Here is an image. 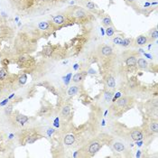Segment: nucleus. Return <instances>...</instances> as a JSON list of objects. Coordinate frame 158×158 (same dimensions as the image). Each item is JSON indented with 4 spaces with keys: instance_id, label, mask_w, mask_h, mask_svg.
I'll list each match as a JSON object with an SVG mask.
<instances>
[{
    "instance_id": "nucleus-1",
    "label": "nucleus",
    "mask_w": 158,
    "mask_h": 158,
    "mask_svg": "<svg viewBox=\"0 0 158 158\" xmlns=\"http://www.w3.org/2000/svg\"><path fill=\"white\" fill-rule=\"evenodd\" d=\"M88 13L85 9H83L82 7H79V6H73L70 7L68 11V16L74 18V19H84L88 16Z\"/></svg>"
},
{
    "instance_id": "nucleus-2",
    "label": "nucleus",
    "mask_w": 158,
    "mask_h": 158,
    "mask_svg": "<svg viewBox=\"0 0 158 158\" xmlns=\"http://www.w3.org/2000/svg\"><path fill=\"white\" fill-rule=\"evenodd\" d=\"M67 21H68V15L57 14L52 18L51 23H52V25H55V26H61L62 24L67 23Z\"/></svg>"
},
{
    "instance_id": "nucleus-3",
    "label": "nucleus",
    "mask_w": 158,
    "mask_h": 158,
    "mask_svg": "<svg viewBox=\"0 0 158 158\" xmlns=\"http://www.w3.org/2000/svg\"><path fill=\"white\" fill-rule=\"evenodd\" d=\"M101 147V144L98 141H93L92 143L89 144L88 147V153L90 156H93L95 153H98V151L100 149Z\"/></svg>"
},
{
    "instance_id": "nucleus-4",
    "label": "nucleus",
    "mask_w": 158,
    "mask_h": 158,
    "mask_svg": "<svg viewBox=\"0 0 158 158\" xmlns=\"http://www.w3.org/2000/svg\"><path fill=\"white\" fill-rule=\"evenodd\" d=\"M130 100H131V98H129V97H123V98H119V99L116 101V107L123 108V107H126V106L129 104Z\"/></svg>"
},
{
    "instance_id": "nucleus-5",
    "label": "nucleus",
    "mask_w": 158,
    "mask_h": 158,
    "mask_svg": "<svg viewBox=\"0 0 158 158\" xmlns=\"http://www.w3.org/2000/svg\"><path fill=\"white\" fill-rule=\"evenodd\" d=\"M52 26V23L50 21H44V22H40L38 23V29L40 31H43V32H46L48 30H50V28Z\"/></svg>"
},
{
    "instance_id": "nucleus-6",
    "label": "nucleus",
    "mask_w": 158,
    "mask_h": 158,
    "mask_svg": "<svg viewBox=\"0 0 158 158\" xmlns=\"http://www.w3.org/2000/svg\"><path fill=\"white\" fill-rule=\"evenodd\" d=\"M130 135H131V138L135 141H138V140H141L143 138V133L141 130L139 129H134L131 131L130 133Z\"/></svg>"
},
{
    "instance_id": "nucleus-7",
    "label": "nucleus",
    "mask_w": 158,
    "mask_h": 158,
    "mask_svg": "<svg viewBox=\"0 0 158 158\" xmlns=\"http://www.w3.org/2000/svg\"><path fill=\"white\" fill-rule=\"evenodd\" d=\"M148 42V37L145 35H139L135 38V43L138 46H144Z\"/></svg>"
},
{
    "instance_id": "nucleus-8",
    "label": "nucleus",
    "mask_w": 158,
    "mask_h": 158,
    "mask_svg": "<svg viewBox=\"0 0 158 158\" xmlns=\"http://www.w3.org/2000/svg\"><path fill=\"white\" fill-rule=\"evenodd\" d=\"M28 120H29L28 116H24V115H22V114H18V115H16V116H15V122H16L17 124L21 125H25V124L28 122Z\"/></svg>"
},
{
    "instance_id": "nucleus-9",
    "label": "nucleus",
    "mask_w": 158,
    "mask_h": 158,
    "mask_svg": "<svg viewBox=\"0 0 158 158\" xmlns=\"http://www.w3.org/2000/svg\"><path fill=\"white\" fill-rule=\"evenodd\" d=\"M100 52L103 56H110L113 52L112 48L109 45H102L100 48Z\"/></svg>"
},
{
    "instance_id": "nucleus-10",
    "label": "nucleus",
    "mask_w": 158,
    "mask_h": 158,
    "mask_svg": "<svg viewBox=\"0 0 158 158\" xmlns=\"http://www.w3.org/2000/svg\"><path fill=\"white\" fill-rule=\"evenodd\" d=\"M136 63H137L138 67L142 70H146L148 68V62L146 61V60H144L143 58H139L136 60Z\"/></svg>"
},
{
    "instance_id": "nucleus-11",
    "label": "nucleus",
    "mask_w": 158,
    "mask_h": 158,
    "mask_svg": "<svg viewBox=\"0 0 158 158\" xmlns=\"http://www.w3.org/2000/svg\"><path fill=\"white\" fill-rule=\"evenodd\" d=\"M101 23L104 26L106 27H108V26H113V23L111 21V18L109 15H104L102 20H101Z\"/></svg>"
},
{
    "instance_id": "nucleus-12",
    "label": "nucleus",
    "mask_w": 158,
    "mask_h": 158,
    "mask_svg": "<svg viewBox=\"0 0 158 158\" xmlns=\"http://www.w3.org/2000/svg\"><path fill=\"white\" fill-rule=\"evenodd\" d=\"M64 144L66 145H71L74 142H75V136L73 135H67L65 137H64V140H63Z\"/></svg>"
},
{
    "instance_id": "nucleus-13",
    "label": "nucleus",
    "mask_w": 158,
    "mask_h": 158,
    "mask_svg": "<svg viewBox=\"0 0 158 158\" xmlns=\"http://www.w3.org/2000/svg\"><path fill=\"white\" fill-rule=\"evenodd\" d=\"M136 57L135 56H128L125 59V64L127 66H135L136 64Z\"/></svg>"
},
{
    "instance_id": "nucleus-14",
    "label": "nucleus",
    "mask_w": 158,
    "mask_h": 158,
    "mask_svg": "<svg viewBox=\"0 0 158 158\" xmlns=\"http://www.w3.org/2000/svg\"><path fill=\"white\" fill-rule=\"evenodd\" d=\"M113 148H114L116 152L121 153V152H123V151L125 150V144H122V143H120V142H116V143L113 144Z\"/></svg>"
},
{
    "instance_id": "nucleus-15",
    "label": "nucleus",
    "mask_w": 158,
    "mask_h": 158,
    "mask_svg": "<svg viewBox=\"0 0 158 158\" xmlns=\"http://www.w3.org/2000/svg\"><path fill=\"white\" fill-rule=\"evenodd\" d=\"M106 83H107V87H109V88H114V87L116 86L115 79H114L112 76H110V75H108V76L107 77V79H106Z\"/></svg>"
},
{
    "instance_id": "nucleus-16",
    "label": "nucleus",
    "mask_w": 158,
    "mask_h": 158,
    "mask_svg": "<svg viewBox=\"0 0 158 158\" xmlns=\"http://www.w3.org/2000/svg\"><path fill=\"white\" fill-rule=\"evenodd\" d=\"M83 5H84V6L88 9V10H95L97 7H96V5L93 3V2H91V1H85L84 3H83Z\"/></svg>"
},
{
    "instance_id": "nucleus-17",
    "label": "nucleus",
    "mask_w": 158,
    "mask_h": 158,
    "mask_svg": "<svg viewBox=\"0 0 158 158\" xmlns=\"http://www.w3.org/2000/svg\"><path fill=\"white\" fill-rule=\"evenodd\" d=\"M70 107L69 105L64 106L62 107V109H61V115H62V116L63 117H67L70 115Z\"/></svg>"
},
{
    "instance_id": "nucleus-18",
    "label": "nucleus",
    "mask_w": 158,
    "mask_h": 158,
    "mask_svg": "<svg viewBox=\"0 0 158 158\" xmlns=\"http://www.w3.org/2000/svg\"><path fill=\"white\" fill-rule=\"evenodd\" d=\"M78 91H79V88L77 86H71L68 89V95H70V96L76 95L78 93Z\"/></svg>"
},
{
    "instance_id": "nucleus-19",
    "label": "nucleus",
    "mask_w": 158,
    "mask_h": 158,
    "mask_svg": "<svg viewBox=\"0 0 158 158\" xmlns=\"http://www.w3.org/2000/svg\"><path fill=\"white\" fill-rule=\"evenodd\" d=\"M81 79H82V73H81V72L74 74V76H73V78H72V81L75 82V83L80 82Z\"/></svg>"
},
{
    "instance_id": "nucleus-20",
    "label": "nucleus",
    "mask_w": 158,
    "mask_h": 158,
    "mask_svg": "<svg viewBox=\"0 0 158 158\" xmlns=\"http://www.w3.org/2000/svg\"><path fill=\"white\" fill-rule=\"evenodd\" d=\"M131 42H132V39H130V38H123L120 45H122L123 47H127V46H129L131 44Z\"/></svg>"
},
{
    "instance_id": "nucleus-21",
    "label": "nucleus",
    "mask_w": 158,
    "mask_h": 158,
    "mask_svg": "<svg viewBox=\"0 0 158 158\" xmlns=\"http://www.w3.org/2000/svg\"><path fill=\"white\" fill-rule=\"evenodd\" d=\"M115 32H116V30H115V28H114L113 26H108V27H107V29H106V34H107V36H112V35H114Z\"/></svg>"
},
{
    "instance_id": "nucleus-22",
    "label": "nucleus",
    "mask_w": 158,
    "mask_h": 158,
    "mask_svg": "<svg viewBox=\"0 0 158 158\" xmlns=\"http://www.w3.org/2000/svg\"><path fill=\"white\" fill-rule=\"evenodd\" d=\"M150 129H151L153 132L157 133V131H158V123H157V122H153V123H151V125H150Z\"/></svg>"
},
{
    "instance_id": "nucleus-23",
    "label": "nucleus",
    "mask_w": 158,
    "mask_h": 158,
    "mask_svg": "<svg viewBox=\"0 0 158 158\" xmlns=\"http://www.w3.org/2000/svg\"><path fill=\"white\" fill-rule=\"evenodd\" d=\"M112 97H113V95H112V93H111V92H108V91L105 92V95H104V98H105V101H107V102H109V101L112 99Z\"/></svg>"
},
{
    "instance_id": "nucleus-24",
    "label": "nucleus",
    "mask_w": 158,
    "mask_h": 158,
    "mask_svg": "<svg viewBox=\"0 0 158 158\" xmlns=\"http://www.w3.org/2000/svg\"><path fill=\"white\" fill-rule=\"evenodd\" d=\"M122 40H123V37H121V36H116V37H114L113 38V42L115 43V44H117V45H120L121 44V42H122Z\"/></svg>"
},
{
    "instance_id": "nucleus-25",
    "label": "nucleus",
    "mask_w": 158,
    "mask_h": 158,
    "mask_svg": "<svg viewBox=\"0 0 158 158\" xmlns=\"http://www.w3.org/2000/svg\"><path fill=\"white\" fill-rule=\"evenodd\" d=\"M157 37H158V31H157V29H153L151 32V39L155 40V39H157Z\"/></svg>"
},
{
    "instance_id": "nucleus-26",
    "label": "nucleus",
    "mask_w": 158,
    "mask_h": 158,
    "mask_svg": "<svg viewBox=\"0 0 158 158\" xmlns=\"http://www.w3.org/2000/svg\"><path fill=\"white\" fill-rule=\"evenodd\" d=\"M12 111H13V105H12V104H10V105H8V106L5 107V114H6L7 116H9V115L12 113Z\"/></svg>"
},
{
    "instance_id": "nucleus-27",
    "label": "nucleus",
    "mask_w": 158,
    "mask_h": 158,
    "mask_svg": "<svg viewBox=\"0 0 158 158\" xmlns=\"http://www.w3.org/2000/svg\"><path fill=\"white\" fill-rule=\"evenodd\" d=\"M6 77V71L5 69L0 68V79H5Z\"/></svg>"
},
{
    "instance_id": "nucleus-28",
    "label": "nucleus",
    "mask_w": 158,
    "mask_h": 158,
    "mask_svg": "<svg viewBox=\"0 0 158 158\" xmlns=\"http://www.w3.org/2000/svg\"><path fill=\"white\" fill-rule=\"evenodd\" d=\"M126 2H128L129 5H134L135 4V0H126Z\"/></svg>"
},
{
    "instance_id": "nucleus-29",
    "label": "nucleus",
    "mask_w": 158,
    "mask_h": 158,
    "mask_svg": "<svg viewBox=\"0 0 158 158\" xmlns=\"http://www.w3.org/2000/svg\"><path fill=\"white\" fill-rule=\"evenodd\" d=\"M1 92H2V90H1V88H0V94H1Z\"/></svg>"
}]
</instances>
